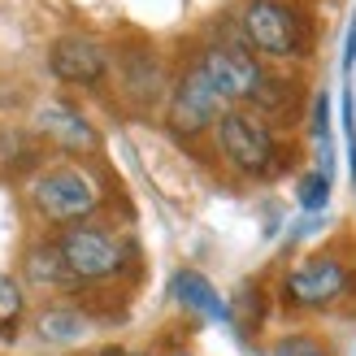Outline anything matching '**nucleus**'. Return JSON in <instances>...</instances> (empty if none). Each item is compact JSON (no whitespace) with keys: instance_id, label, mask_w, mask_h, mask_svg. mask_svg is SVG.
Listing matches in <instances>:
<instances>
[{"instance_id":"nucleus-1","label":"nucleus","mask_w":356,"mask_h":356,"mask_svg":"<svg viewBox=\"0 0 356 356\" xmlns=\"http://www.w3.org/2000/svg\"><path fill=\"white\" fill-rule=\"evenodd\" d=\"M195 65H200V74L226 96L230 109H248V104L274 109V104H282V83L265 70V61L257 52L243 48V44H213V48H204V57Z\"/></svg>"},{"instance_id":"nucleus-2","label":"nucleus","mask_w":356,"mask_h":356,"mask_svg":"<svg viewBox=\"0 0 356 356\" xmlns=\"http://www.w3.org/2000/svg\"><path fill=\"white\" fill-rule=\"evenodd\" d=\"M26 200L48 226H79L92 222V213L104 204V187L83 165H48L31 178Z\"/></svg>"},{"instance_id":"nucleus-3","label":"nucleus","mask_w":356,"mask_h":356,"mask_svg":"<svg viewBox=\"0 0 356 356\" xmlns=\"http://www.w3.org/2000/svg\"><path fill=\"white\" fill-rule=\"evenodd\" d=\"M52 243H57V252H61L74 282H109L118 274H127L131 261H135L131 239L118 235L113 226H100V222L65 226Z\"/></svg>"},{"instance_id":"nucleus-4","label":"nucleus","mask_w":356,"mask_h":356,"mask_svg":"<svg viewBox=\"0 0 356 356\" xmlns=\"http://www.w3.org/2000/svg\"><path fill=\"white\" fill-rule=\"evenodd\" d=\"M213 144H218L222 161L243 174V178H274L282 170V144L274 127L252 109H226L222 122L213 127Z\"/></svg>"},{"instance_id":"nucleus-5","label":"nucleus","mask_w":356,"mask_h":356,"mask_svg":"<svg viewBox=\"0 0 356 356\" xmlns=\"http://www.w3.org/2000/svg\"><path fill=\"white\" fill-rule=\"evenodd\" d=\"M239 35L265 61H296L309 48L305 17L282 0H248L239 13Z\"/></svg>"},{"instance_id":"nucleus-6","label":"nucleus","mask_w":356,"mask_h":356,"mask_svg":"<svg viewBox=\"0 0 356 356\" xmlns=\"http://www.w3.org/2000/svg\"><path fill=\"white\" fill-rule=\"evenodd\" d=\"M348 291H352V265L330 252L291 265L287 278H282V300L291 309H330Z\"/></svg>"},{"instance_id":"nucleus-7","label":"nucleus","mask_w":356,"mask_h":356,"mask_svg":"<svg viewBox=\"0 0 356 356\" xmlns=\"http://www.w3.org/2000/svg\"><path fill=\"white\" fill-rule=\"evenodd\" d=\"M226 109H230L226 96L200 74V65H195V70H187V74L174 83L170 104H165V127L174 135H200V131L218 127Z\"/></svg>"},{"instance_id":"nucleus-8","label":"nucleus","mask_w":356,"mask_h":356,"mask_svg":"<svg viewBox=\"0 0 356 356\" xmlns=\"http://www.w3.org/2000/svg\"><path fill=\"white\" fill-rule=\"evenodd\" d=\"M48 70L61 83L96 87L104 79V70H109V52L96 40H87V35H61V40L48 48Z\"/></svg>"},{"instance_id":"nucleus-9","label":"nucleus","mask_w":356,"mask_h":356,"mask_svg":"<svg viewBox=\"0 0 356 356\" xmlns=\"http://www.w3.org/2000/svg\"><path fill=\"white\" fill-rule=\"evenodd\" d=\"M35 131H40L48 144H57L61 152H96V131L92 122H87L74 104L65 100H44L40 109H35Z\"/></svg>"},{"instance_id":"nucleus-10","label":"nucleus","mask_w":356,"mask_h":356,"mask_svg":"<svg viewBox=\"0 0 356 356\" xmlns=\"http://www.w3.org/2000/svg\"><path fill=\"white\" fill-rule=\"evenodd\" d=\"M22 270H26V278L35 287H79V282L70 278V270H65L57 243H35L26 252V261H22Z\"/></svg>"},{"instance_id":"nucleus-11","label":"nucleus","mask_w":356,"mask_h":356,"mask_svg":"<svg viewBox=\"0 0 356 356\" xmlns=\"http://www.w3.org/2000/svg\"><path fill=\"white\" fill-rule=\"evenodd\" d=\"M174 296H178V305L195 309L200 317H213V322H222V317H226V305H222V296L209 287V278L191 274V270H183V274L174 278Z\"/></svg>"},{"instance_id":"nucleus-12","label":"nucleus","mask_w":356,"mask_h":356,"mask_svg":"<svg viewBox=\"0 0 356 356\" xmlns=\"http://www.w3.org/2000/svg\"><path fill=\"white\" fill-rule=\"evenodd\" d=\"M83 330H87V322L74 309H61V305H48L40 317H35V334L48 339V343H70V339H79Z\"/></svg>"},{"instance_id":"nucleus-13","label":"nucleus","mask_w":356,"mask_h":356,"mask_svg":"<svg viewBox=\"0 0 356 356\" xmlns=\"http://www.w3.org/2000/svg\"><path fill=\"white\" fill-rule=\"evenodd\" d=\"M22 317H26V291L22 282L0 274V339H13L22 330Z\"/></svg>"},{"instance_id":"nucleus-14","label":"nucleus","mask_w":356,"mask_h":356,"mask_svg":"<svg viewBox=\"0 0 356 356\" xmlns=\"http://www.w3.org/2000/svg\"><path fill=\"white\" fill-rule=\"evenodd\" d=\"M270 356H330V348L322 339H313V334H287V339H278L270 348Z\"/></svg>"},{"instance_id":"nucleus-15","label":"nucleus","mask_w":356,"mask_h":356,"mask_svg":"<svg viewBox=\"0 0 356 356\" xmlns=\"http://www.w3.org/2000/svg\"><path fill=\"white\" fill-rule=\"evenodd\" d=\"M300 200H305L309 209H322V200H326V178H305V187H300Z\"/></svg>"},{"instance_id":"nucleus-16","label":"nucleus","mask_w":356,"mask_h":356,"mask_svg":"<svg viewBox=\"0 0 356 356\" xmlns=\"http://www.w3.org/2000/svg\"><path fill=\"white\" fill-rule=\"evenodd\" d=\"M92 356H135V352H127V348H100V352H92Z\"/></svg>"}]
</instances>
